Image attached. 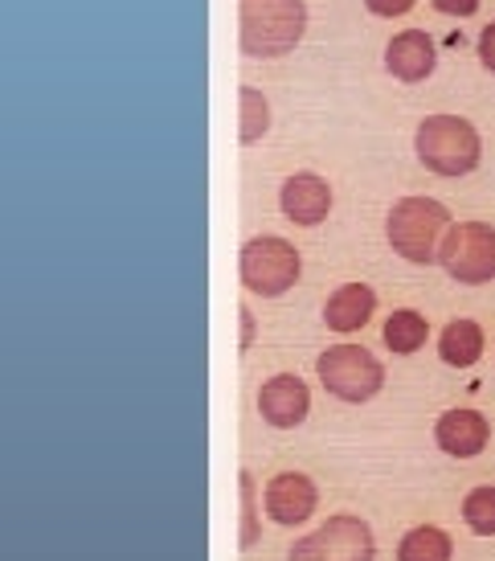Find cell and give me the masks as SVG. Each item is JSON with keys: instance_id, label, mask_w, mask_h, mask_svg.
<instances>
[{"instance_id": "cell-18", "label": "cell", "mask_w": 495, "mask_h": 561, "mask_svg": "<svg viewBox=\"0 0 495 561\" xmlns=\"http://www.w3.org/2000/svg\"><path fill=\"white\" fill-rule=\"evenodd\" d=\"M463 520L475 537H495V488L483 483L463 496Z\"/></svg>"}, {"instance_id": "cell-4", "label": "cell", "mask_w": 495, "mask_h": 561, "mask_svg": "<svg viewBox=\"0 0 495 561\" xmlns=\"http://www.w3.org/2000/svg\"><path fill=\"white\" fill-rule=\"evenodd\" d=\"M315 374L332 398L348 405L372 402L385 386V365L372 357L365 344H332L315 360Z\"/></svg>"}, {"instance_id": "cell-1", "label": "cell", "mask_w": 495, "mask_h": 561, "mask_svg": "<svg viewBox=\"0 0 495 561\" xmlns=\"http://www.w3.org/2000/svg\"><path fill=\"white\" fill-rule=\"evenodd\" d=\"M238 46L250 58H283L299 46L308 30V4L303 0H242L238 4Z\"/></svg>"}, {"instance_id": "cell-11", "label": "cell", "mask_w": 495, "mask_h": 561, "mask_svg": "<svg viewBox=\"0 0 495 561\" xmlns=\"http://www.w3.org/2000/svg\"><path fill=\"white\" fill-rule=\"evenodd\" d=\"M279 205L295 226H320L332 214V185L315 172H295L283 185Z\"/></svg>"}, {"instance_id": "cell-17", "label": "cell", "mask_w": 495, "mask_h": 561, "mask_svg": "<svg viewBox=\"0 0 495 561\" xmlns=\"http://www.w3.org/2000/svg\"><path fill=\"white\" fill-rule=\"evenodd\" d=\"M238 488H242V533H238V546L254 549L258 537H263V513H258V480H254V471H242Z\"/></svg>"}, {"instance_id": "cell-20", "label": "cell", "mask_w": 495, "mask_h": 561, "mask_svg": "<svg viewBox=\"0 0 495 561\" xmlns=\"http://www.w3.org/2000/svg\"><path fill=\"white\" fill-rule=\"evenodd\" d=\"M365 4H369L377 16H402L414 9V0H365Z\"/></svg>"}, {"instance_id": "cell-21", "label": "cell", "mask_w": 495, "mask_h": 561, "mask_svg": "<svg viewBox=\"0 0 495 561\" xmlns=\"http://www.w3.org/2000/svg\"><path fill=\"white\" fill-rule=\"evenodd\" d=\"M434 9L447 16H471L480 9V0H434Z\"/></svg>"}, {"instance_id": "cell-3", "label": "cell", "mask_w": 495, "mask_h": 561, "mask_svg": "<svg viewBox=\"0 0 495 561\" xmlns=\"http://www.w3.org/2000/svg\"><path fill=\"white\" fill-rule=\"evenodd\" d=\"M418 160L438 176H467L480 164L483 140L475 124H467L463 115H430L422 119L418 136H414Z\"/></svg>"}, {"instance_id": "cell-16", "label": "cell", "mask_w": 495, "mask_h": 561, "mask_svg": "<svg viewBox=\"0 0 495 561\" xmlns=\"http://www.w3.org/2000/svg\"><path fill=\"white\" fill-rule=\"evenodd\" d=\"M385 348L389 353H398V357H414L422 344H426V336H430V324H426V316L422 312H410V308H402V312H393L385 320Z\"/></svg>"}, {"instance_id": "cell-23", "label": "cell", "mask_w": 495, "mask_h": 561, "mask_svg": "<svg viewBox=\"0 0 495 561\" xmlns=\"http://www.w3.org/2000/svg\"><path fill=\"white\" fill-rule=\"evenodd\" d=\"M254 344V316L242 308V348H250Z\"/></svg>"}, {"instance_id": "cell-22", "label": "cell", "mask_w": 495, "mask_h": 561, "mask_svg": "<svg viewBox=\"0 0 495 561\" xmlns=\"http://www.w3.org/2000/svg\"><path fill=\"white\" fill-rule=\"evenodd\" d=\"M480 62L495 75V21L483 30V37H480Z\"/></svg>"}, {"instance_id": "cell-13", "label": "cell", "mask_w": 495, "mask_h": 561, "mask_svg": "<svg viewBox=\"0 0 495 561\" xmlns=\"http://www.w3.org/2000/svg\"><path fill=\"white\" fill-rule=\"evenodd\" d=\"M377 312V291L369 283H344L324 304V324L332 332H360Z\"/></svg>"}, {"instance_id": "cell-10", "label": "cell", "mask_w": 495, "mask_h": 561, "mask_svg": "<svg viewBox=\"0 0 495 561\" xmlns=\"http://www.w3.org/2000/svg\"><path fill=\"white\" fill-rule=\"evenodd\" d=\"M434 443L450 459H475L492 443V426H487L480 410L459 405V410H447L442 419L434 422Z\"/></svg>"}, {"instance_id": "cell-12", "label": "cell", "mask_w": 495, "mask_h": 561, "mask_svg": "<svg viewBox=\"0 0 495 561\" xmlns=\"http://www.w3.org/2000/svg\"><path fill=\"white\" fill-rule=\"evenodd\" d=\"M434 62H438V49H434L430 33L422 30H405L398 33L385 46V66L393 79L402 82H422L434 75Z\"/></svg>"}, {"instance_id": "cell-2", "label": "cell", "mask_w": 495, "mask_h": 561, "mask_svg": "<svg viewBox=\"0 0 495 561\" xmlns=\"http://www.w3.org/2000/svg\"><path fill=\"white\" fill-rule=\"evenodd\" d=\"M447 230L450 209L442 202H434V197H402L385 218L389 247L414 266L438 263V247H442Z\"/></svg>"}, {"instance_id": "cell-9", "label": "cell", "mask_w": 495, "mask_h": 561, "mask_svg": "<svg viewBox=\"0 0 495 561\" xmlns=\"http://www.w3.org/2000/svg\"><path fill=\"white\" fill-rule=\"evenodd\" d=\"M258 414L279 431H295L303 426V419L311 414V393L303 386V377L295 374H275L263 381L258 390Z\"/></svg>"}, {"instance_id": "cell-5", "label": "cell", "mask_w": 495, "mask_h": 561, "mask_svg": "<svg viewBox=\"0 0 495 561\" xmlns=\"http://www.w3.org/2000/svg\"><path fill=\"white\" fill-rule=\"evenodd\" d=\"M238 275H242L250 296L279 299L299 283V275H303V259H299V250H295L287 238L258 234L242 247Z\"/></svg>"}, {"instance_id": "cell-15", "label": "cell", "mask_w": 495, "mask_h": 561, "mask_svg": "<svg viewBox=\"0 0 495 561\" xmlns=\"http://www.w3.org/2000/svg\"><path fill=\"white\" fill-rule=\"evenodd\" d=\"M454 558V541L447 529L438 525H418L398 541V561H450Z\"/></svg>"}, {"instance_id": "cell-8", "label": "cell", "mask_w": 495, "mask_h": 561, "mask_svg": "<svg viewBox=\"0 0 495 561\" xmlns=\"http://www.w3.org/2000/svg\"><path fill=\"white\" fill-rule=\"evenodd\" d=\"M320 508V488L311 483V476L303 471H279L275 480L266 483L263 492V513L275 520V525H308L311 513Z\"/></svg>"}, {"instance_id": "cell-6", "label": "cell", "mask_w": 495, "mask_h": 561, "mask_svg": "<svg viewBox=\"0 0 495 561\" xmlns=\"http://www.w3.org/2000/svg\"><path fill=\"white\" fill-rule=\"evenodd\" d=\"M291 561H372L377 558V537L372 529L353 513L327 516L320 529L299 537L287 553Z\"/></svg>"}, {"instance_id": "cell-14", "label": "cell", "mask_w": 495, "mask_h": 561, "mask_svg": "<svg viewBox=\"0 0 495 561\" xmlns=\"http://www.w3.org/2000/svg\"><path fill=\"white\" fill-rule=\"evenodd\" d=\"M438 357L447 360L450 369H467L483 357V328L475 320H450L438 336Z\"/></svg>"}, {"instance_id": "cell-7", "label": "cell", "mask_w": 495, "mask_h": 561, "mask_svg": "<svg viewBox=\"0 0 495 561\" xmlns=\"http://www.w3.org/2000/svg\"><path fill=\"white\" fill-rule=\"evenodd\" d=\"M438 263L454 283L480 287L495 279V226L487 221H459L450 226L442 247H438Z\"/></svg>"}, {"instance_id": "cell-19", "label": "cell", "mask_w": 495, "mask_h": 561, "mask_svg": "<svg viewBox=\"0 0 495 561\" xmlns=\"http://www.w3.org/2000/svg\"><path fill=\"white\" fill-rule=\"evenodd\" d=\"M242 144H258L266 136V124H270V107H266L263 91H254V87H242Z\"/></svg>"}]
</instances>
